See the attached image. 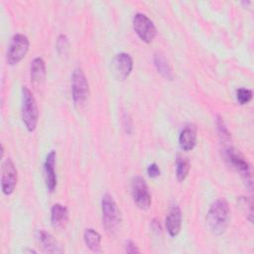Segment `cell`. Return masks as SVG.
I'll return each instance as SVG.
<instances>
[{
    "label": "cell",
    "instance_id": "cell-1",
    "mask_svg": "<svg viewBox=\"0 0 254 254\" xmlns=\"http://www.w3.org/2000/svg\"><path fill=\"white\" fill-rule=\"evenodd\" d=\"M205 219L211 233L215 235L224 233L230 219V209L227 201L224 198L213 201L208 208Z\"/></svg>",
    "mask_w": 254,
    "mask_h": 254
},
{
    "label": "cell",
    "instance_id": "cell-2",
    "mask_svg": "<svg viewBox=\"0 0 254 254\" xmlns=\"http://www.w3.org/2000/svg\"><path fill=\"white\" fill-rule=\"evenodd\" d=\"M22 120L29 132H33L38 124L39 109L35 96L32 91L27 87H22Z\"/></svg>",
    "mask_w": 254,
    "mask_h": 254
},
{
    "label": "cell",
    "instance_id": "cell-3",
    "mask_svg": "<svg viewBox=\"0 0 254 254\" xmlns=\"http://www.w3.org/2000/svg\"><path fill=\"white\" fill-rule=\"evenodd\" d=\"M101 213L102 223L108 233H114L117 231L121 216L119 208L111 194L105 193L101 199Z\"/></svg>",
    "mask_w": 254,
    "mask_h": 254
},
{
    "label": "cell",
    "instance_id": "cell-4",
    "mask_svg": "<svg viewBox=\"0 0 254 254\" xmlns=\"http://www.w3.org/2000/svg\"><path fill=\"white\" fill-rule=\"evenodd\" d=\"M30 42L26 35L15 34L8 46L6 53V62L10 65H15L20 63L29 51Z\"/></svg>",
    "mask_w": 254,
    "mask_h": 254
},
{
    "label": "cell",
    "instance_id": "cell-5",
    "mask_svg": "<svg viewBox=\"0 0 254 254\" xmlns=\"http://www.w3.org/2000/svg\"><path fill=\"white\" fill-rule=\"evenodd\" d=\"M89 87L86 76L80 67L73 69L71 74V96L75 105L82 104L88 97Z\"/></svg>",
    "mask_w": 254,
    "mask_h": 254
},
{
    "label": "cell",
    "instance_id": "cell-6",
    "mask_svg": "<svg viewBox=\"0 0 254 254\" xmlns=\"http://www.w3.org/2000/svg\"><path fill=\"white\" fill-rule=\"evenodd\" d=\"M132 23L135 33L144 43L149 44L155 39L157 35V28L147 15L143 13L135 14Z\"/></svg>",
    "mask_w": 254,
    "mask_h": 254
},
{
    "label": "cell",
    "instance_id": "cell-7",
    "mask_svg": "<svg viewBox=\"0 0 254 254\" xmlns=\"http://www.w3.org/2000/svg\"><path fill=\"white\" fill-rule=\"evenodd\" d=\"M131 195L135 204L141 209H148L151 205L152 198L149 191L146 181L140 177L136 176L131 181Z\"/></svg>",
    "mask_w": 254,
    "mask_h": 254
},
{
    "label": "cell",
    "instance_id": "cell-8",
    "mask_svg": "<svg viewBox=\"0 0 254 254\" xmlns=\"http://www.w3.org/2000/svg\"><path fill=\"white\" fill-rule=\"evenodd\" d=\"M1 190L6 195L11 194L17 185V170L10 158L3 161L1 167Z\"/></svg>",
    "mask_w": 254,
    "mask_h": 254
},
{
    "label": "cell",
    "instance_id": "cell-9",
    "mask_svg": "<svg viewBox=\"0 0 254 254\" xmlns=\"http://www.w3.org/2000/svg\"><path fill=\"white\" fill-rule=\"evenodd\" d=\"M225 158L228 161V163L241 174V176L244 178L245 182L248 183L250 186L252 185V179H251V172H250V166L248 162L243 158V156L237 152L233 147H227L225 149Z\"/></svg>",
    "mask_w": 254,
    "mask_h": 254
},
{
    "label": "cell",
    "instance_id": "cell-10",
    "mask_svg": "<svg viewBox=\"0 0 254 254\" xmlns=\"http://www.w3.org/2000/svg\"><path fill=\"white\" fill-rule=\"evenodd\" d=\"M113 71L120 79H125L129 76L133 69L132 57L127 53L117 54L112 61Z\"/></svg>",
    "mask_w": 254,
    "mask_h": 254
},
{
    "label": "cell",
    "instance_id": "cell-11",
    "mask_svg": "<svg viewBox=\"0 0 254 254\" xmlns=\"http://www.w3.org/2000/svg\"><path fill=\"white\" fill-rule=\"evenodd\" d=\"M56 151L52 150L46 157L44 164V173H45V183L46 188L50 192H53L57 187V174L55 170L56 166Z\"/></svg>",
    "mask_w": 254,
    "mask_h": 254
},
{
    "label": "cell",
    "instance_id": "cell-12",
    "mask_svg": "<svg viewBox=\"0 0 254 254\" xmlns=\"http://www.w3.org/2000/svg\"><path fill=\"white\" fill-rule=\"evenodd\" d=\"M166 228L171 237H176L182 228V210L178 204L172 205L166 217Z\"/></svg>",
    "mask_w": 254,
    "mask_h": 254
},
{
    "label": "cell",
    "instance_id": "cell-13",
    "mask_svg": "<svg viewBox=\"0 0 254 254\" xmlns=\"http://www.w3.org/2000/svg\"><path fill=\"white\" fill-rule=\"evenodd\" d=\"M46 74H47V69H46L45 61L40 57L35 58L30 64L31 82L35 86L42 85L46 79Z\"/></svg>",
    "mask_w": 254,
    "mask_h": 254
},
{
    "label": "cell",
    "instance_id": "cell-14",
    "mask_svg": "<svg viewBox=\"0 0 254 254\" xmlns=\"http://www.w3.org/2000/svg\"><path fill=\"white\" fill-rule=\"evenodd\" d=\"M179 143L183 150L190 151L196 144V128L193 124L186 125L180 133Z\"/></svg>",
    "mask_w": 254,
    "mask_h": 254
},
{
    "label": "cell",
    "instance_id": "cell-15",
    "mask_svg": "<svg viewBox=\"0 0 254 254\" xmlns=\"http://www.w3.org/2000/svg\"><path fill=\"white\" fill-rule=\"evenodd\" d=\"M36 237L39 243L42 245V248L47 253H61L63 249L59 246L55 237L46 230L40 229L36 233Z\"/></svg>",
    "mask_w": 254,
    "mask_h": 254
},
{
    "label": "cell",
    "instance_id": "cell-16",
    "mask_svg": "<svg viewBox=\"0 0 254 254\" xmlns=\"http://www.w3.org/2000/svg\"><path fill=\"white\" fill-rule=\"evenodd\" d=\"M68 219V210L67 208L60 203H56L52 206L51 209V222L54 227L60 228L63 227Z\"/></svg>",
    "mask_w": 254,
    "mask_h": 254
},
{
    "label": "cell",
    "instance_id": "cell-17",
    "mask_svg": "<svg viewBox=\"0 0 254 254\" xmlns=\"http://www.w3.org/2000/svg\"><path fill=\"white\" fill-rule=\"evenodd\" d=\"M83 240L85 245L94 253H100L101 252V236L100 234L92 229L87 228L84 230L83 233Z\"/></svg>",
    "mask_w": 254,
    "mask_h": 254
},
{
    "label": "cell",
    "instance_id": "cell-18",
    "mask_svg": "<svg viewBox=\"0 0 254 254\" xmlns=\"http://www.w3.org/2000/svg\"><path fill=\"white\" fill-rule=\"evenodd\" d=\"M154 64L157 68V70L167 79H173L174 74L172 67L167 61V59L162 54H155L154 55Z\"/></svg>",
    "mask_w": 254,
    "mask_h": 254
},
{
    "label": "cell",
    "instance_id": "cell-19",
    "mask_svg": "<svg viewBox=\"0 0 254 254\" xmlns=\"http://www.w3.org/2000/svg\"><path fill=\"white\" fill-rule=\"evenodd\" d=\"M176 177L179 182H183L186 180L189 171H190V164L187 158L178 156L177 163H176Z\"/></svg>",
    "mask_w": 254,
    "mask_h": 254
},
{
    "label": "cell",
    "instance_id": "cell-20",
    "mask_svg": "<svg viewBox=\"0 0 254 254\" xmlns=\"http://www.w3.org/2000/svg\"><path fill=\"white\" fill-rule=\"evenodd\" d=\"M238 203L241 206V208L243 209L245 215L247 216L248 220L250 222L253 221V208H252V199L250 197H246V196H241L238 198Z\"/></svg>",
    "mask_w": 254,
    "mask_h": 254
},
{
    "label": "cell",
    "instance_id": "cell-21",
    "mask_svg": "<svg viewBox=\"0 0 254 254\" xmlns=\"http://www.w3.org/2000/svg\"><path fill=\"white\" fill-rule=\"evenodd\" d=\"M252 90L245 88V87H240L238 89H236V99L238 101L239 104L241 105H245L247 103H249L252 99Z\"/></svg>",
    "mask_w": 254,
    "mask_h": 254
},
{
    "label": "cell",
    "instance_id": "cell-22",
    "mask_svg": "<svg viewBox=\"0 0 254 254\" xmlns=\"http://www.w3.org/2000/svg\"><path fill=\"white\" fill-rule=\"evenodd\" d=\"M57 50L60 55H65L68 50V39L65 35H60L57 41Z\"/></svg>",
    "mask_w": 254,
    "mask_h": 254
},
{
    "label": "cell",
    "instance_id": "cell-23",
    "mask_svg": "<svg viewBox=\"0 0 254 254\" xmlns=\"http://www.w3.org/2000/svg\"><path fill=\"white\" fill-rule=\"evenodd\" d=\"M216 126H217L218 133L220 134V136H222L224 139L230 138V133H229L223 119L220 116H217V118H216Z\"/></svg>",
    "mask_w": 254,
    "mask_h": 254
},
{
    "label": "cell",
    "instance_id": "cell-24",
    "mask_svg": "<svg viewBox=\"0 0 254 254\" xmlns=\"http://www.w3.org/2000/svg\"><path fill=\"white\" fill-rule=\"evenodd\" d=\"M147 174L150 178H157L161 175V170L156 163H152L147 168Z\"/></svg>",
    "mask_w": 254,
    "mask_h": 254
},
{
    "label": "cell",
    "instance_id": "cell-25",
    "mask_svg": "<svg viewBox=\"0 0 254 254\" xmlns=\"http://www.w3.org/2000/svg\"><path fill=\"white\" fill-rule=\"evenodd\" d=\"M124 250L126 253L130 254H135V253H140V250L138 246L132 241V240H127L124 244Z\"/></svg>",
    "mask_w": 254,
    "mask_h": 254
},
{
    "label": "cell",
    "instance_id": "cell-26",
    "mask_svg": "<svg viewBox=\"0 0 254 254\" xmlns=\"http://www.w3.org/2000/svg\"><path fill=\"white\" fill-rule=\"evenodd\" d=\"M24 252L26 253V252H29V253H37L35 250H32V249H26V250H24Z\"/></svg>",
    "mask_w": 254,
    "mask_h": 254
}]
</instances>
